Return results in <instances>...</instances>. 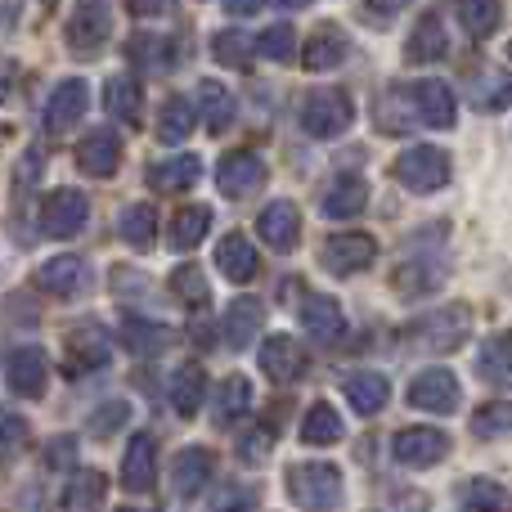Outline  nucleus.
<instances>
[{
  "mask_svg": "<svg viewBox=\"0 0 512 512\" xmlns=\"http://www.w3.org/2000/svg\"><path fill=\"white\" fill-rule=\"evenodd\" d=\"M468 337H472V310L463 306V301L432 310V315L414 319V324L405 328V346L414 355H450V351H459Z\"/></svg>",
  "mask_w": 512,
  "mask_h": 512,
  "instance_id": "nucleus-1",
  "label": "nucleus"
},
{
  "mask_svg": "<svg viewBox=\"0 0 512 512\" xmlns=\"http://www.w3.org/2000/svg\"><path fill=\"white\" fill-rule=\"evenodd\" d=\"M288 499L306 512H337V504H342V472L333 463H292Z\"/></svg>",
  "mask_w": 512,
  "mask_h": 512,
  "instance_id": "nucleus-2",
  "label": "nucleus"
},
{
  "mask_svg": "<svg viewBox=\"0 0 512 512\" xmlns=\"http://www.w3.org/2000/svg\"><path fill=\"white\" fill-rule=\"evenodd\" d=\"M355 122V104L346 90H310L306 104H301V131L315 135V140H337V135H346Z\"/></svg>",
  "mask_w": 512,
  "mask_h": 512,
  "instance_id": "nucleus-3",
  "label": "nucleus"
},
{
  "mask_svg": "<svg viewBox=\"0 0 512 512\" xmlns=\"http://www.w3.org/2000/svg\"><path fill=\"white\" fill-rule=\"evenodd\" d=\"M396 180L409 194H436L450 180V158H445L436 144H414L396 158Z\"/></svg>",
  "mask_w": 512,
  "mask_h": 512,
  "instance_id": "nucleus-4",
  "label": "nucleus"
},
{
  "mask_svg": "<svg viewBox=\"0 0 512 512\" xmlns=\"http://www.w3.org/2000/svg\"><path fill=\"white\" fill-rule=\"evenodd\" d=\"M68 50L77 54V59H95L99 50L108 45V36H113V14H108L104 0H81L77 14L68 18Z\"/></svg>",
  "mask_w": 512,
  "mask_h": 512,
  "instance_id": "nucleus-5",
  "label": "nucleus"
},
{
  "mask_svg": "<svg viewBox=\"0 0 512 512\" xmlns=\"http://www.w3.org/2000/svg\"><path fill=\"white\" fill-rule=\"evenodd\" d=\"M391 454H396L400 468H436V463L450 454V436L441 432V427H405V432H396V441H391Z\"/></svg>",
  "mask_w": 512,
  "mask_h": 512,
  "instance_id": "nucleus-6",
  "label": "nucleus"
},
{
  "mask_svg": "<svg viewBox=\"0 0 512 512\" xmlns=\"http://www.w3.org/2000/svg\"><path fill=\"white\" fill-rule=\"evenodd\" d=\"M86 221H90L86 194H77V189H54V194H45L41 230L50 234V239H72V234L86 230Z\"/></svg>",
  "mask_w": 512,
  "mask_h": 512,
  "instance_id": "nucleus-7",
  "label": "nucleus"
},
{
  "mask_svg": "<svg viewBox=\"0 0 512 512\" xmlns=\"http://www.w3.org/2000/svg\"><path fill=\"white\" fill-rule=\"evenodd\" d=\"M409 405L423 409V414H454L463 400V387L450 369H423L414 382H409Z\"/></svg>",
  "mask_w": 512,
  "mask_h": 512,
  "instance_id": "nucleus-8",
  "label": "nucleus"
},
{
  "mask_svg": "<svg viewBox=\"0 0 512 512\" xmlns=\"http://www.w3.org/2000/svg\"><path fill=\"white\" fill-rule=\"evenodd\" d=\"M373 256H378V243H373L369 234H333V239L319 248V265H324L328 274H337V279H346V274L369 270Z\"/></svg>",
  "mask_w": 512,
  "mask_h": 512,
  "instance_id": "nucleus-9",
  "label": "nucleus"
},
{
  "mask_svg": "<svg viewBox=\"0 0 512 512\" xmlns=\"http://www.w3.org/2000/svg\"><path fill=\"white\" fill-rule=\"evenodd\" d=\"M265 185V162L252 149H234L216 162V189L225 198H248Z\"/></svg>",
  "mask_w": 512,
  "mask_h": 512,
  "instance_id": "nucleus-10",
  "label": "nucleus"
},
{
  "mask_svg": "<svg viewBox=\"0 0 512 512\" xmlns=\"http://www.w3.org/2000/svg\"><path fill=\"white\" fill-rule=\"evenodd\" d=\"M256 360H261V373L274 382V387H288V382H297L301 373H306V351H301L288 333L265 337L261 351H256Z\"/></svg>",
  "mask_w": 512,
  "mask_h": 512,
  "instance_id": "nucleus-11",
  "label": "nucleus"
},
{
  "mask_svg": "<svg viewBox=\"0 0 512 512\" xmlns=\"http://www.w3.org/2000/svg\"><path fill=\"white\" fill-rule=\"evenodd\" d=\"M86 104H90V95H86V81L81 77H63L59 86L50 90V99H45V108H41V117H45V131H68L72 122H81L86 117Z\"/></svg>",
  "mask_w": 512,
  "mask_h": 512,
  "instance_id": "nucleus-12",
  "label": "nucleus"
},
{
  "mask_svg": "<svg viewBox=\"0 0 512 512\" xmlns=\"http://www.w3.org/2000/svg\"><path fill=\"white\" fill-rule=\"evenodd\" d=\"M346 59H351V36L337 23L315 27V32L306 36V45H301V63H306L310 72H333V68H342Z\"/></svg>",
  "mask_w": 512,
  "mask_h": 512,
  "instance_id": "nucleus-13",
  "label": "nucleus"
},
{
  "mask_svg": "<svg viewBox=\"0 0 512 512\" xmlns=\"http://www.w3.org/2000/svg\"><path fill=\"white\" fill-rule=\"evenodd\" d=\"M256 234L265 239V248L270 252H292L301 243V212L288 203V198L265 203V212L256 216Z\"/></svg>",
  "mask_w": 512,
  "mask_h": 512,
  "instance_id": "nucleus-14",
  "label": "nucleus"
},
{
  "mask_svg": "<svg viewBox=\"0 0 512 512\" xmlns=\"http://www.w3.org/2000/svg\"><path fill=\"white\" fill-rule=\"evenodd\" d=\"M9 391L23 400H36L45 391V382H50V360H45L41 346H18L14 355H9Z\"/></svg>",
  "mask_w": 512,
  "mask_h": 512,
  "instance_id": "nucleus-15",
  "label": "nucleus"
},
{
  "mask_svg": "<svg viewBox=\"0 0 512 512\" xmlns=\"http://www.w3.org/2000/svg\"><path fill=\"white\" fill-rule=\"evenodd\" d=\"M126 59H131V68L149 72V77H158V72H171L176 68V36H162V32H135L131 41H126Z\"/></svg>",
  "mask_w": 512,
  "mask_h": 512,
  "instance_id": "nucleus-16",
  "label": "nucleus"
},
{
  "mask_svg": "<svg viewBox=\"0 0 512 512\" xmlns=\"http://www.w3.org/2000/svg\"><path fill=\"white\" fill-rule=\"evenodd\" d=\"M153 481H158V445H153L149 432H135L122 454V486L131 495H144Z\"/></svg>",
  "mask_w": 512,
  "mask_h": 512,
  "instance_id": "nucleus-17",
  "label": "nucleus"
},
{
  "mask_svg": "<svg viewBox=\"0 0 512 512\" xmlns=\"http://www.w3.org/2000/svg\"><path fill=\"white\" fill-rule=\"evenodd\" d=\"M414 108L423 117V126H432V131H450L454 117H459L454 90L445 81H414Z\"/></svg>",
  "mask_w": 512,
  "mask_h": 512,
  "instance_id": "nucleus-18",
  "label": "nucleus"
},
{
  "mask_svg": "<svg viewBox=\"0 0 512 512\" xmlns=\"http://www.w3.org/2000/svg\"><path fill=\"white\" fill-rule=\"evenodd\" d=\"M297 319H301V328H306L315 342H337L342 328H346V315H342V306H337V297H324V292H315V297L301 301Z\"/></svg>",
  "mask_w": 512,
  "mask_h": 512,
  "instance_id": "nucleus-19",
  "label": "nucleus"
},
{
  "mask_svg": "<svg viewBox=\"0 0 512 512\" xmlns=\"http://www.w3.org/2000/svg\"><path fill=\"white\" fill-rule=\"evenodd\" d=\"M122 162V140L113 131H86V140L77 144V167L95 180H108Z\"/></svg>",
  "mask_w": 512,
  "mask_h": 512,
  "instance_id": "nucleus-20",
  "label": "nucleus"
},
{
  "mask_svg": "<svg viewBox=\"0 0 512 512\" xmlns=\"http://www.w3.org/2000/svg\"><path fill=\"white\" fill-rule=\"evenodd\" d=\"M364 207H369V185H364V176H337L333 185L324 189L319 212H324L328 221H351V216H360Z\"/></svg>",
  "mask_w": 512,
  "mask_h": 512,
  "instance_id": "nucleus-21",
  "label": "nucleus"
},
{
  "mask_svg": "<svg viewBox=\"0 0 512 512\" xmlns=\"http://www.w3.org/2000/svg\"><path fill=\"white\" fill-rule=\"evenodd\" d=\"M450 54V32H445L441 14H423L409 32V45H405V59L409 63H441Z\"/></svg>",
  "mask_w": 512,
  "mask_h": 512,
  "instance_id": "nucleus-22",
  "label": "nucleus"
},
{
  "mask_svg": "<svg viewBox=\"0 0 512 512\" xmlns=\"http://www.w3.org/2000/svg\"><path fill=\"white\" fill-rule=\"evenodd\" d=\"M212 468H216L212 450H203V445H189V450H180L176 468H171V486H176V495L180 499L203 495V486L212 481Z\"/></svg>",
  "mask_w": 512,
  "mask_h": 512,
  "instance_id": "nucleus-23",
  "label": "nucleus"
},
{
  "mask_svg": "<svg viewBox=\"0 0 512 512\" xmlns=\"http://www.w3.org/2000/svg\"><path fill=\"white\" fill-rule=\"evenodd\" d=\"M261 324H265V306L256 297L230 301V310H225V346L230 351H248L256 333H261Z\"/></svg>",
  "mask_w": 512,
  "mask_h": 512,
  "instance_id": "nucleus-24",
  "label": "nucleus"
},
{
  "mask_svg": "<svg viewBox=\"0 0 512 512\" xmlns=\"http://www.w3.org/2000/svg\"><path fill=\"white\" fill-rule=\"evenodd\" d=\"M86 261L81 256H50V261L36 270V283H41L50 297H77L86 288Z\"/></svg>",
  "mask_w": 512,
  "mask_h": 512,
  "instance_id": "nucleus-25",
  "label": "nucleus"
},
{
  "mask_svg": "<svg viewBox=\"0 0 512 512\" xmlns=\"http://www.w3.org/2000/svg\"><path fill=\"white\" fill-rule=\"evenodd\" d=\"M198 176H203V162H198L194 153H180V158L153 162L144 180H149V189H158V194H185V189L198 185Z\"/></svg>",
  "mask_w": 512,
  "mask_h": 512,
  "instance_id": "nucleus-26",
  "label": "nucleus"
},
{
  "mask_svg": "<svg viewBox=\"0 0 512 512\" xmlns=\"http://www.w3.org/2000/svg\"><path fill=\"white\" fill-rule=\"evenodd\" d=\"M342 391H346V400H351V409L355 414H382L387 409V400H391V382L382 378V373H373V369H364V373H351V378L342 382Z\"/></svg>",
  "mask_w": 512,
  "mask_h": 512,
  "instance_id": "nucleus-27",
  "label": "nucleus"
},
{
  "mask_svg": "<svg viewBox=\"0 0 512 512\" xmlns=\"http://www.w3.org/2000/svg\"><path fill=\"white\" fill-rule=\"evenodd\" d=\"M68 355H72V369H104L108 355H113V342L99 324H77L68 333Z\"/></svg>",
  "mask_w": 512,
  "mask_h": 512,
  "instance_id": "nucleus-28",
  "label": "nucleus"
},
{
  "mask_svg": "<svg viewBox=\"0 0 512 512\" xmlns=\"http://www.w3.org/2000/svg\"><path fill=\"white\" fill-rule=\"evenodd\" d=\"M171 342H176V333H171L167 324H153V319H144V315H126L122 319V346H126V351L162 355Z\"/></svg>",
  "mask_w": 512,
  "mask_h": 512,
  "instance_id": "nucleus-29",
  "label": "nucleus"
},
{
  "mask_svg": "<svg viewBox=\"0 0 512 512\" xmlns=\"http://www.w3.org/2000/svg\"><path fill=\"white\" fill-rule=\"evenodd\" d=\"M117 234H122V243H131L135 252L153 248V243H158V207L153 203L122 207V216H117Z\"/></svg>",
  "mask_w": 512,
  "mask_h": 512,
  "instance_id": "nucleus-30",
  "label": "nucleus"
},
{
  "mask_svg": "<svg viewBox=\"0 0 512 512\" xmlns=\"http://www.w3.org/2000/svg\"><path fill=\"white\" fill-rule=\"evenodd\" d=\"M198 113H203V122H207V131L212 135H221V131H230L234 126V95H230V86H221V81H198Z\"/></svg>",
  "mask_w": 512,
  "mask_h": 512,
  "instance_id": "nucleus-31",
  "label": "nucleus"
},
{
  "mask_svg": "<svg viewBox=\"0 0 512 512\" xmlns=\"http://www.w3.org/2000/svg\"><path fill=\"white\" fill-rule=\"evenodd\" d=\"M216 265H221V274L230 283H248L256 274V248L248 243V234H225L216 243Z\"/></svg>",
  "mask_w": 512,
  "mask_h": 512,
  "instance_id": "nucleus-32",
  "label": "nucleus"
},
{
  "mask_svg": "<svg viewBox=\"0 0 512 512\" xmlns=\"http://www.w3.org/2000/svg\"><path fill=\"white\" fill-rule=\"evenodd\" d=\"M207 230H212V207H203V203H194V207H180L176 212V221H171V234H167V243L176 252H194L198 243L207 239Z\"/></svg>",
  "mask_w": 512,
  "mask_h": 512,
  "instance_id": "nucleus-33",
  "label": "nucleus"
},
{
  "mask_svg": "<svg viewBox=\"0 0 512 512\" xmlns=\"http://www.w3.org/2000/svg\"><path fill=\"white\" fill-rule=\"evenodd\" d=\"M104 108H108V117H113V122L135 126V122H140V113H144L140 86H135L131 77H108V86H104Z\"/></svg>",
  "mask_w": 512,
  "mask_h": 512,
  "instance_id": "nucleus-34",
  "label": "nucleus"
},
{
  "mask_svg": "<svg viewBox=\"0 0 512 512\" xmlns=\"http://www.w3.org/2000/svg\"><path fill=\"white\" fill-rule=\"evenodd\" d=\"M203 396H207L203 364H185V369H176V378H171V405H176V414L194 418L198 409H203Z\"/></svg>",
  "mask_w": 512,
  "mask_h": 512,
  "instance_id": "nucleus-35",
  "label": "nucleus"
},
{
  "mask_svg": "<svg viewBox=\"0 0 512 512\" xmlns=\"http://www.w3.org/2000/svg\"><path fill=\"white\" fill-rule=\"evenodd\" d=\"M459 23L463 32L472 36V41H486V36L499 32V23H504V5L499 0H459Z\"/></svg>",
  "mask_w": 512,
  "mask_h": 512,
  "instance_id": "nucleus-36",
  "label": "nucleus"
},
{
  "mask_svg": "<svg viewBox=\"0 0 512 512\" xmlns=\"http://www.w3.org/2000/svg\"><path fill=\"white\" fill-rule=\"evenodd\" d=\"M477 378L490 387H508L512 382V351H508V333H495L486 346L477 351Z\"/></svg>",
  "mask_w": 512,
  "mask_h": 512,
  "instance_id": "nucleus-37",
  "label": "nucleus"
},
{
  "mask_svg": "<svg viewBox=\"0 0 512 512\" xmlns=\"http://www.w3.org/2000/svg\"><path fill=\"white\" fill-rule=\"evenodd\" d=\"M342 418H337V409L333 405H324V400H319V405H310L306 409V418H301V445H337L342 441Z\"/></svg>",
  "mask_w": 512,
  "mask_h": 512,
  "instance_id": "nucleus-38",
  "label": "nucleus"
},
{
  "mask_svg": "<svg viewBox=\"0 0 512 512\" xmlns=\"http://www.w3.org/2000/svg\"><path fill=\"white\" fill-rule=\"evenodd\" d=\"M252 405V382L248 378H225L221 387H216V400H212V414L221 427H230L239 414H248Z\"/></svg>",
  "mask_w": 512,
  "mask_h": 512,
  "instance_id": "nucleus-39",
  "label": "nucleus"
},
{
  "mask_svg": "<svg viewBox=\"0 0 512 512\" xmlns=\"http://www.w3.org/2000/svg\"><path fill=\"white\" fill-rule=\"evenodd\" d=\"M104 504V477L99 472H77L63 490V512H99Z\"/></svg>",
  "mask_w": 512,
  "mask_h": 512,
  "instance_id": "nucleus-40",
  "label": "nucleus"
},
{
  "mask_svg": "<svg viewBox=\"0 0 512 512\" xmlns=\"http://www.w3.org/2000/svg\"><path fill=\"white\" fill-rule=\"evenodd\" d=\"M252 36L239 32V27H225V32L212 36V59L221 63V68H248L252 63Z\"/></svg>",
  "mask_w": 512,
  "mask_h": 512,
  "instance_id": "nucleus-41",
  "label": "nucleus"
},
{
  "mask_svg": "<svg viewBox=\"0 0 512 512\" xmlns=\"http://www.w3.org/2000/svg\"><path fill=\"white\" fill-rule=\"evenodd\" d=\"M194 135V104H185V99H167V104L158 108V140L162 144H180Z\"/></svg>",
  "mask_w": 512,
  "mask_h": 512,
  "instance_id": "nucleus-42",
  "label": "nucleus"
},
{
  "mask_svg": "<svg viewBox=\"0 0 512 512\" xmlns=\"http://www.w3.org/2000/svg\"><path fill=\"white\" fill-rule=\"evenodd\" d=\"M171 292H176L189 310H203L207 301H212V288H207L198 265H176V270H171Z\"/></svg>",
  "mask_w": 512,
  "mask_h": 512,
  "instance_id": "nucleus-43",
  "label": "nucleus"
},
{
  "mask_svg": "<svg viewBox=\"0 0 512 512\" xmlns=\"http://www.w3.org/2000/svg\"><path fill=\"white\" fill-rule=\"evenodd\" d=\"M252 45H256V50H261L270 63H288L292 50H297V32H292L288 23H274V27H265V32L256 36Z\"/></svg>",
  "mask_w": 512,
  "mask_h": 512,
  "instance_id": "nucleus-44",
  "label": "nucleus"
},
{
  "mask_svg": "<svg viewBox=\"0 0 512 512\" xmlns=\"http://www.w3.org/2000/svg\"><path fill=\"white\" fill-rule=\"evenodd\" d=\"M472 104H477L481 113H499V108L508 104V72L504 68H490V77L472 86Z\"/></svg>",
  "mask_w": 512,
  "mask_h": 512,
  "instance_id": "nucleus-45",
  "label": "nucleus"
},
{
  "mask_svg": "<svg viewBox=\"0 0 512 512\" xmlns=\"http://www.w3.org/2000/svg\"><path fill=\"white\" fill-rule=\"evenodd\" d=\"M463 504H468V512H504V486L499 481H468L463 486Z\"/></svg>",
  "mask_w": 512,
  "mask_h": 512,
  "instance_id": "nucleus-46",
  "label": "nucleus"
},
{
  "mask_svg": "<svg viewBox=\"0 0 512 512\" xmlns=\"http://www.w3.org/2000/svg\"><path fill=\"white\" fill-rule=\"evenodd\" d=\"M508 418H512V409L504 405V400H495V405L477 409V418H472V432H477L481 441H504V436H508Z\"/></svg>",
  "mask_w": 512,
  "mask_h": 512,
  "instance_id": "nucleus-47",
  "label": "nucleus"
},
{
  "mask_svg": "<svg viewBox=\"0 0 512 512\" xmlns=\"http://www.w3.org/2000/svg\"><path fill=\"white\" fill-rule=\"evenodd\" d=\"M270 450H274V427L256 423L252 432H243V436H239V459L248 463V468L265 463V454H270Z\"/></svg>",
  "mask_w": 512,
  "mask_h": 512,
  "instance_id": "nucleus-48",
  "label": "nucleus"
},
{
  "mask_svg": "<svg viewBox=\"0 0 512 512\" xmlns=\"http://www.w3.org/2000/svg\"><path fill=\"white\" fill-rule=\"evenodd\" d=\"M126 418H131V405H126V400H108V405H99L95 414H90V436L104 441V436H113Z\"/></svg>",
  "mask_w": 512,
  "mask_h": 512,
  "instance_id": "nucleus-49",
  "label": "nucleus"
},
{
  "mask_svg": "<svg viewBox=\"0 0 512 512\" xmlns=\"http://www.w3.org/2000/svg\"><path fill=\"white\" fill-rule=\"evenodd\" d=\"M27 445V418L14 409H0V454H14Z\"/></svg>",
  "mask_w": 512,
  "mask_h": 512,
  "instance_id": "nucleus-50",
  "label": "nucleus"
},
{
  "mask_svg": "<svg viewBox=\"0 0 512 512\" xmlns=\"http://www.w3.org/2000/svg\"><path fill=\"white\" fill-rule=\"evenodd\" d=\"M405 5H409V0H360V18H364L369 27H378V32H382V27L396 23V14H400Z\"/></svg>",
  "mask_w": 512,
  "mask_h": 512,
  "instance_id": "nucleus-51",
  "label": "nucleus"
},
{
  "mask_svg": "<svg viewBox=\"0 0 512 512\" xmlns=\"http://www.w3.org/2000/svg\"><path fill=\"white\" fill-rule=\"evenodd\" d=\"M72 454H77V441H72V436H59V441L45 445V468H68Z\"/></svg>",
  "mask_w": 512,
  "mask_h": 512,
  "instance_id": "nucleus-52",
  "label": "nucleus"
},
{
  "mask_svg": "<svg viewBox=\"0 0 512 512\" xmlns=\"http://www.w3.org/2000/svg\"><path fill=\"white\" fill-rule=\"evenodd\" d=\"M126 9L135 18H167V14H176V0H126Z\"/></svg>",
  "mask_w": 512,
  "mask_h": 512,
  "instance_id": "nucleus-53",
  "label": "nucleus"
},
{
  "mask_svg": "<svg viewBox=\"0 0 512 512\" xmlns=\"http://www.w3.org/2000/svg\"><path fill=\"white\" fill-rule=\"evenodd\" d=\"M225 495H230V499H221L216 512H252V504H256V495L248 486H234V490H225Z\"/></svg>",
  "mask_w": 512,
  "mask_h": 512,
  "instance_id": "nucleus-54",
  "label": "nucleus"
},
{
  "mask_svg": "<svg viewBox=\"0 0 512 512\" xmlns=\"http://www.w3.org/2000/svg\"><path fill=\"white\" fill-rule=\"evenodd\" d=\"M14 81H18V68L5 59V63H0V104H9V99H14V90H18Z\"/></svg>",
  "mask_w": 512,
  "mask_h": 512,
  "instance_id": "nucleus-55",
  "label": "nucleus"
},
{
  "mask_svg": "<svg viewBox=\"0 0 512 512\" xmlns=\"http://www.w3.org/2000/svg\"><path fill=\"white\" fill-rule=\"evenodd\" d=\"M261 5H265V0H225V14L252 18V14H261Z\"/></svg>",
  "mask_w": 512,
  "mask_h": 512,
  "instance_id": "nucleus-56",
  "label": "nucleus"
},
{
  "mask_svg": "<svg viewBox=\"0 0 512 512\" xmlns=\"http://www.w3.org/2000/svg\"><path fill=\"white\" fill-rule=\"evenodd\" d=\"M18 9L23 0H0V27H18Z\"/></svg>",
  "mask_w": 512,
  "mask_h": 512,
  "instance_id": "nucleus-57",
  "label": "nucleus"
},
{
  "mask_svg": "<svg viewBox=\"0 0 512 512\" xmlns=\"http://www.w3.org/2000/svg\"><path fill=\"white\" fill-rule=\"evenodd\" d=\"M283 5H288V9H306L310 0H283Z\"/></svg>",
  "mask_w": 512,
  "mask_h": 512,
  "instance_id": "nucleus-58",
  "label": "nucleus"
},
{
  "mask_svg": "<svg viewBox=\"0 0 512 512\" xmlns=\"http://www.w3.org/2000/svg\"><path fill=\"white\" fill-rule=\"evenodd\" d=\"M54 5H59V0H45V9H54Z\"/></svg>",
  "mask_w": 512,
  "mask_h": 512,
  "instance_id": "nucleus-59",
  "label": "nucleus"
},
{
  "mask_svg": "<svg viewBox=\"0 0 512 512\" xmlns=\"http://www.w3.org/2000/svg\"><path fill=\"white\" fill-rule=\"evenodd\" d=\"M122 512H140V508H122Z\"/></svg>",
  "mask_w": 512,
  "mask_h": 512,
  "instance_id": "nucleus-60",
  "label": "nucleus"
}]
</instances>
